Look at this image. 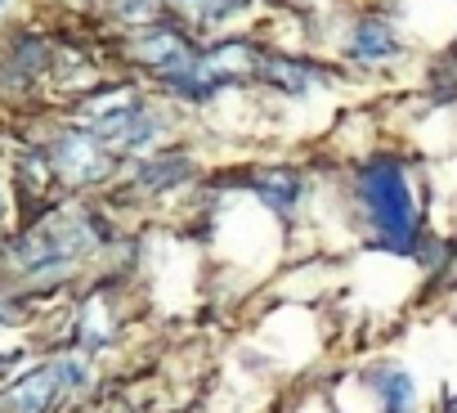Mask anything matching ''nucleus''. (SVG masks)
Instances as JSON below:
<instances>
[{
    "label": "nucleus",
    "instance_id": "4",
    "mask_svg": "<svg viewBox=\"0 0 457 413\" xmlns=\"http://www.w3.org/2000/svg\"><path fill=\"white\" fill-rule=\"evenodd\" d=\"M68 377H81V368H77V364H50V368H37V373H28V377L10 391L5 409H10V413H46V409L54 404V395L63 391Z\"/></svg>",
    "mask_w": 457,
    "mask_h": 413
},
{
    "label": "nucleus",
    "instance_id": "3",
    "mask_svg": "<svg viewBox=\"0 0 457 413\" xmlns=\"http://www.w3.org/2000/svg\"><path fill=\"white\" fill-rule=\"evenodd\" d=\"M247 72H252V50H247V46H220V50H211L206 59H197L175 86L188 90V95H211L215 86L238 81V77H247Z\"/></svg>",
    "mask_w": 457,
    "mask_h": 413
},
{
    "label": "nucleus",
    "instance_id": "6",
    "mask_svg": "<svg viewBox=\"0 0 457 413\" xmlns=\"http://www.w3.org/2000/svg\"><path fill=\"white\" fill-rule=\"evenodd\" d=\"M135 55H139L144 63H153V68H157L162 77H170V81H179V77L197 63V59L188 55V46H184L175 32H153V37H144Z\"/></svg>",
    "mask_w": 457,
    "mask_h": 413
},
{
    "label": "nucleus",
    "instance_id": "2",
    "mask_svg": "<svg viewBox=\"0 0 457 413\" xmlns=\"http://www.w3.org/2000/svg\"><path fill=\"white\" fill-rule=\"evenodd\" d=\"M86 248H90V225L77 212H59L19 243V261L28 270H59V266L77 261Z\"/></svg>",
    "mask_w": 457,
    "mask_h": 413
},
{
    "label": "nucleus",
    "instance_id": "9",
    "mask_svg": "<svg viewBox=\"0 0 457 413\" xmlns=\"http://www.w3.org/2000/svg\"><path fill=\"white\" fill-rule=\"evenodd\" d=\"M377 391L386 395V409H390V413H403V409L412 404V382H408L403 373H381Z\"/></svg>",
    "mask_w": 457,
    "mask_h": 413
},
{
    "label": "nucleus",
    "instance_id": "7",
    "mask_svg": "<svg viewBox=\"0 0 457 413\" xmlns=\"http://www.w3.org/2000/svg\"><path fill=\"white\" fill-rule=\"evenodd\" d=\"M354 55L368 59V63L390 59V55H395V32H390V23H381V19L359 23V32H354Z\"/></svg>",
    "mask_w": 457,
    "mask_h": 413
},
{
    "label": "nucleus",
    "instance_id": "11",
    "mask_svg": "<svg viewBox=\"0 0 457 413\" xmlns=\"http://www.w3.org/2000/svg\"><path fill=\"white\" fill-rule=\"evenodd\" d=\"M117 14L126 23H153L157 19V0H117Z\"/></svg>",
    "mask_w": 457,
    "mask_h": 413
},
{
    "label": "nucleus",
    "instance_id": "5",
    "mask_svg": "<svg viewBox=\"0 0 457 413\" xmlns=\"http://www.w3.org/2000/svg\"><path fill=\"white\" fill-rule=\"evenodd\" d=\"M54 162L63 175L72 180H99L108 166H104V144L90 135V131H77V135H63L59 148H54Z\"/></svg>",
    "mask_w": 457,
    "mask_h": 413
},
{
    "label": "nucleus",
    "instance_id": "1",
    "mask_svg": "<svg viewBox=\"0 0 457 413\" xmlns=\"http://www.w3.org/2000/svg\"><path fill=\"white\" fill-rule=\"evenodd\" d=\"M363 202H368V216H372V230L381 234V243L408 248L417 212H412L408 180L395 162H377V166L363 171Z\"/></svg>",
    "mask_w": 457,
    "mask_h": 413
},
{
    "label": "nucleus",
    "instance_id": "8",
    "mask_svg": "<svg viewBox=\"0 0 457 413\" xmlns=\"http://www.w3.org/2000/svg\"><path fill=\"white\" fill-rule=\"evenodd\" d=\"M256 189L265 193V202H270V206H292V202H296V175L274 171V175H261V180H256Z\"/></svg>",
    "mask_w": 457,
    "mask_h": 413
},
{
    "label": "nucleus",
    "instance_id": "12",
    "mask_svg": "<svg viewBox=\"0 0 457 413\" xmlns=\"http://www.w3.org/2000/svg\"><path fill=\"white\" fill-rule=\"evenodd\" d=\"M5 5H10V0H0V10H5Z\"/></svg>",
    "mask_w": 457,
    "mask_h": 413
},
{
    "label": "nucleus",
    "instance_id": "10",
    "mask_svg": "<svg viewBox=\"0 0 457 413\" xmlns=\"http://www.w3.org/2000/svg\"><path fill=\"white\" fill-rule=\"evenodd\" d=\"M184 175H188V162L184 157H162V162H148L139 171L144 184H170V180H184Z\"/></svg>",
    "mask_w": 457,
    "mask_h": 413
}]
</instances>
